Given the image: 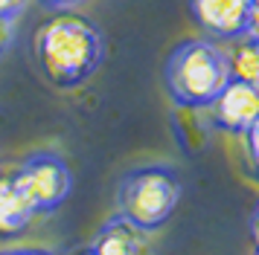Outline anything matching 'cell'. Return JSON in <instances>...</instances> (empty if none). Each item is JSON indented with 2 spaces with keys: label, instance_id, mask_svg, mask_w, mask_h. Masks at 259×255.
I'll use <instances>...</instances> for the list:
<instances>
[{
  "label": "cell",
  "instance_id": "6da1fadb",
  "mask_svg": "<svg viewBox=\"0 0 259 255\" xmlns=\"http://www.w3.org/2000/svg\"><path fill=\"white\" fill-rule=\"evenodd\" d=\"M35 61L50 84L61 90L79 87L102 61V35L79 15H59L38 29Z\"/></svg>",
  "mask_w": 259,
  "mask_h": 255
},
{
  "label": "cell",
  "instance_id": "7a4b0ae2",
  "mask_svg": "<svg viewBox=\"0 0 259 255\" xmlns=\"http://www.w3.org/2000/svg\"><path fill=\"white\" fill-rule=\"evenodd\" d=\"M230 81L224 49L212 41H184L166 61V90L181 107H207Z\"/></svg>",
  "mask_w": 259,
  "mask_h": 255
},
{
  "label": "cell",
  "instance_id": "3957f363",
  "mask_svg": "<svg viewBox=\"0 0 259 255\" xmlns=\"http://www.w3.org/2000/svg\"><path fill=\"white\" fill-rule=\"evenodd\" d=\"M181 200V180L166 165H143L122 177L117 215L140 232H157Z\"/></svg>",
  "mask_w": 259,
  "mask_h": 255
},
{
  "label": "cell",
  "instance_id": "277c9868",
  "mask_svg": "<svg viewBox=\"0 0 259 255\" xmlns=\"http://www.w3.org/2000/svg\"><path fill=\"white\" fill-rule=\"evenodd\" d=\"M12 180L35 212H53L56 206L64 203V197L70 192V168H67V162L61 160L59 154H50V151L32 154L12 174Z\"/></svg>",
  "mask_w": 259,
  "mask_h": 255
},
{
  "label": "cell",
  "instance_id": "5b68a950",
  "mask_svg": "<svg viewBox=\"0 0 259 255\" xmlns=\"http://www.w3.org/2000/svg\"><path fill=\"white\" fill-rule=\"evenodd\" d=\"M195 21L219 41L256 38V0H189Z\"/></svg>",
  "mask_w": 259,
  "mask_h": 255
},
{
  "label": "cell",
  "instance_id": "8992f818",
  "mask_svg": "<svg viewBox=\"0 0 259 255\" xmlns=\"http://www.w3.org/2000/svg\"><path fill=\"white\" fill-rule=\"evenodd\" d=\"M207 107H210L212 128H219L224 134H233V137H242L259 119V90L256 84L230 79Z\"/></svg>",
  "mask_w": 259,
  "mask_h": 255
},
{
  "label": "cell",
  "instance_id": "52a82bcc",
  "mask_svg": "<svg viewBox=\"0 0 259 255\" xmlns=\"http://www.w3.org/2000/svg\"><path fill=\"white\" fill-rule=\"evenodd\" d=\"M91 249H94V255H149V243H146V232L114 215L99 229Z\"/></svg>",
  "mask_w": 259,
  "mask_h": 255
},
{
  "label": "cell",
  "instance_id": "ba28073f",
  "mask_svg": "<svg viewBox=\"0 0 259 255\" xmlns=\"http://www.w3.org/2000/svg\"><path fill=\"white\" fill-rule=\"evenodd\" d=\"M32 215L35 209L21 195L12 177H0V235H15V232L26 229Z\"/></svg>",
  "mask_w": 259,
  "mask_h": 255
},
{
  "label": "cell",
  "instance_id": "9c48e42d",
  "mask_svg": "<svg viewBox=\"0 0 259 255\" xmlns=\"http://www.w3.org/2000/svg\"><path fill=\"white\" fill-rule=\"evenodd\" d=\"M224 58H227V73L233 81H245V84L259 81V49L253 35L236 38L233 46L224 49Z\"/></svg>",
  "mask_w": 259,
  "mask_h": 255
},
{
  "label": "cell",
  "instance_id": "30bf717a",
  "mask_svg": "<svg viewBox=\"0 0 259 255\" xmlns=\"http://www.w3.org/2000/svg\"><path fill=\"white\" fill-rule=\"evenodd\" d=\"M12 38H15V18H3L0 15V55L9 49Z\"/></svg>",
  "mask_w": 259,
  "mask_h": 255
},
{
  "label": "cell",
  "instance_id": "8fae6325",
  "mask_svg": "<svg viewBox=\"0 0 259 255\" xmlns=\"http://www.w3.org/2000/svg\"><path fill=\"white\" fill-rule=\"evenodd\" d=\"M24 6H26V0H0V15L3 18H15Z\"/></svg>",
  "mask_w": 259,
  "mask_h": 255
},
{
  "label": "cell",
  "instance_id": "7c38bea8",
  "mask_svg": "<svg viewBox=\"0 0 259 255\" xmlns=\"http://www.w3.org/2000/svg\"><path fill=\"white\" fill-rule=\"evenodd\" d=\"M79 3H84V0H41L44 9H73Z\"/></svg>",
  "mask_w": 259,
  "mask_h": 255
},
{
  "label": "cell",
  "instance_id": "4fadbf2b",
  "mask_svg": "<svg viewBox=\"0 0 259 255\" xmlns=\"http://www.w3.org/2000/svg\"><path fill=\"white\" fill-rule=\"evenodd\" d=\"M21 255H56V252H50V249H24Z\"/></svg>",
  "mask_w": 259,
  "mask_h": 255
},
{
  "label": "cell",
  "instance_id": "5bb4252c",
  "mask_svg": "<svg viewBox=\"0 0 259 255\" xmlns=\"http://www.w3.org/2000/svg\"><path fill=\"white\" fill-rule=\"evenodd\" d=\"M79 255H94V249H84V252H79Z\"/></svg>",
  "mask_w": 259,
  "mask_h": 255
},
{
  "label": "cell",
  "instance_id": "9a60e30c",
  "mask_svg": "<svg viewBox=\"0 0 259 255\" xmlns=\"http://www.w3.org/2000/svg\"><path fill=\"white\" fill-rule=\"evenodd\" d=\"M0 255H21V252H12V249H9V252H0Z\"/></svg>",
  "mask_w": 259,
  "mask_h": 255
}]
</instances>
